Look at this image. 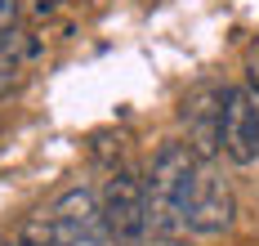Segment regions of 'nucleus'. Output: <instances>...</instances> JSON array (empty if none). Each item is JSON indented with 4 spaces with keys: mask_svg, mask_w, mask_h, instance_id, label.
Instances as JSON below:
<instances>
[{
    "mask_svg": "<svg viewBox=\"0 0 259 246\" xmlns=\"http://www.w3.org/2000/svg\"><path fill=\"white\" fill-rule=\"evenodd\" d=\"M188 148L197 161H214L224 152V90H197L188 99Z\"/></svg>",
    "mask_w": 259,
    "mask_h": 246,
    "instance_id": "nucleus-4",
    "label": "nucleus"
},
{
    "mask_svg": "<svg viewBox=\"0 0 259 246\" xmlns=\"http://www.w3.org/2000/svg\"><path fill=\"white\" fill-rule=\"evenodd\" d=\"M233 224V192L224 188V179H214L201 170L197 192H192V233L197 237H214Z\"/></svg>",
    "mask_w": 259,
    "mask_h": 246,
    "instance_id": "nucleus-5",
    "label": "nucleus"
},
{
    "mask_svg": "<svg viewBox=\"0 0 259 246\" xmlns=\"http://www.w3.org/2000/svg\"><path fill=\"white\" fill-rule=\"evenodd\" d=\"M224 157L233 166L259 161V99L250 90H224Z\"/></svg>",
    "mask_w": 259,
    "mask_h": 246,
    "instance_id": "nucleus-3",
    "label": "nucleus"
},
{
    "mask_svg": "<svg viewBox=\"0 0 259 246\" xmlns=\"http://www.w3.org/2000/svg\"><path fill=\"white\" fill-rule=\"evenodd\" d=\"M201 179V161L188 143H161L148 166V237L179 246L192 237V192Z\"/></svg>",
    "mask_w": 259,
    "mask_h": 246,
    "instance_id": "nucleus-1",
    "label": "nucleus"
},
{
    "mask_svg": "<svg viewBox=\"0 0 259 246\" xmlns=\"http://www.w3.org/2000/svg\"><path fill=\"white\" fill-rule=\"evenodd\" d=\"M99 211H103V228L112 246H139L148 237V188L139 175L130 170L107 175L99 192Z\"/></svg>",
    "mask_w": 259,
    "mask_h": 246,
    "instance_id": "nucleus-2",
    "label": "nucleus"
},
{
    "mask_svg": "<svg viewBox=\"0 0 259 246\" xmlns=\"http://www.w3.org/2000/svg\"><path fill=\"white\" fill-rule=\"evenodd\" d=\"M18 67H23V31L9 27L0 31V90H5V81H14Z\"/></svg>",
    "mask_w": 259,
    "mask_h": 246,
    "instance_id": "nucleus-6",
    "label": "nucleus"
},
{
    "mask_svg": "<svg viewBox=\"0 0 259 246\" xmlns=\"http://www.w3.org/2000/svg\"><path fill=\"white\" fill-rule=\"evenodd\" d=\"M14 18H18V0H0V31L14 27Z\"/></svg>",
    "mask_w": 259,
    "mask_h": 246,
    "instance_id": "nucleus-7",
    "label": "nucleus"
},
{
    "mask_svg": "<svg viewBox=\"0 0 259 246\" xmlns=\"http://www.w3.org/2000/svg\"><path fill=\"white\" fill-rule=\"evenodd\" d=\"M31 5H36V14H50V9H58L63 0H31Z\"/></svg>",
    "mask_w": 259,
    "mask_h": 246,
    "instance_id": "nucleus-8",
    "label": "nucleus"
}]
</instances>
